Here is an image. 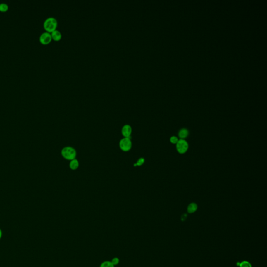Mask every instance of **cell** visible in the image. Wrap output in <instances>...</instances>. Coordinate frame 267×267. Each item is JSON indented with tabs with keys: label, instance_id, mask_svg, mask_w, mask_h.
<instances>
[{
	"label": "cell",
	"instance_id": "6da1fadb",
	"mask_svg": "<svg viewBox=\"0 0 267 267\" xmlns=\"http://www.w3.org/2000/svg\"><path fill=\"white\" fill-rule=\"evenodd\" d=\"M58 25V20L54 17H48L44 22V28L46 31L50 33L56 29Z\"/></svg>",
	"mask_w": 267,
	"mask_h": 267
},
{
	"label": "cell",
	"instance_id": "7a4b0ae2",
	"mask_svg": "<svg viewBox=\"0 0 267 267\" xmlns=\"http://www.w3.org/2000/svg\"><path fill=\"white\" fill-rule=\"evenodd\" d=\"M61 154L64 159L71 161L76 159L77 152L73 147L67 146L63 148L61 151Z\"/></svg>",
	"mask_w": 267,
	"mask_h": 267
},
{
	"label": "cell",
	"instance_id": "3957f363",
	"mask_svg": "<svg viewBox=\"0 0 267 267\" xmlns=\"http://www.w3.org/2000/svg\"><path fill=\"white\" fill-rule=\"evenodd\" d=\"M119 147L124 152L129 151L132 147V142L131 138L124 137L119 142Z\"/></svg>",
	"mask_w": 267,
	"mask_h": 267
},
{
	"label": "cell",
	"instance_id": "277c9868",
	"mask_svg": "<svg viewBox=\"0 0 267 267\" xmlns=\"http://www.w3.org/2000/svg\"><path fill=\"white\" fill-rule=\"evenodd\" d=\"M188 144L187 142L184 139L178 140L176 144V149L181 154L185 153L187 151Z\"/></svg>",
	"mask_w": 267,
	"mask_h": 267
},
{
	"label": "cell",
	"instance_id": "5b68a950",
	"mask_svg": "<svg viewBox=\"0 0 267 267\" xmlns=\"http://www.w3.org/2000/svg\"><path fill=\"white\" fill-rule=\"evenodd\" d=\"M52 40V38L51 33L48 31L42 32L39 37V41L41 44H50Z\"/></svg>",
	"mask_w": 267,
	"mask_h": 267
},
{
	"label": "cell",
	"instance_id": "8992f818",
	"mask_svg": "<svg viewBox=\"0 0 267 267\" xmlns=\"http://www.w3.org/2000/svg\"><path fill=\"white\" fill-rule=\"evenodd\" d=\"M121 132L124 137L131 138V135L132 133V128L129 124H125L122 128Z\"/></svg>",
	"mask_w": 267,
	"mask_h": 267
},
{
	"label": "cell",
	"instance_id": "52a82bcc",
	"mask_svg": "<svg viewBox=\"0 0 267 267\" xmlns=\"http://www.w3.org/2000/svg\"><path fill=\"white\" fill-rule=\"evenodd\" d=\"M52 38L55 41H59L62 38V34L58 29H56L51 32Z\"/></svg>",
	"mask_w": 267,
	"mask_h": 267
},
{
	"label": "cell",
	"instance_id": "ba28073f",
	"mask_svg": "<svg viewBox=\"0 0 267 267\" xmlns=\"http://www.w3.org/2000/svg\"><path fill=\"white\" fill-rule=\"evenodd\" d=\"M70 168L72 170H76L80 166V163L76 159H73L70 162Z\"/></svg>",
	"mask_w": 267,
	"mask_h": 267
},
{
	"label": "cell",
	"instance_id": "9c48e42d",
	"mask_svg": "<svg viewBox=\"0 0 267 267\" xmlns=\"http://www.w3.org/2000/svg\"><path fill=\"white\" fill-rule=\"evenodd\" d=\"M197 209V205L195 203H191L188 206L187 211L190 213H192L195 212Z\"/></svg>",
	"mask_w": 267,
	"mask_h": 267
},
{
	"label": "cell",
	"instance_id": "30bf717a",
	"mask_svg": "<svg viewBox=\"0 0 267 267\" xmlns=\"http://www.w3.org/2000/svg\"><path fill=\"white\" fill-rule=\"evenodd\" d=\"M188 135V131L185 128H183L178 132V136L181 139H184L187 137Z\"/></svg>",
	"mask_w": 267,
	"mask_h": 267
},
{
	"label": "cell",
	"instance_id": "8fae6325",
	"mask_svg": "<svg viewBox=\"0 0 267 267\" xmlns=\"http://www.w3.org/2000/svg\"><path fill=\"white\" fill-rule=\"evenodd\" d=\"M8 5L6 3H0V12H5L8 10Z\"/></svg>",
	"mask_w": 267,
	"mask_h": 267
},
{
	"label": "cell",
	"instance_id": "7c38bea8",
	"mask_svg": "<svg viewBox=\"0 0 267 267\" xmlns=\"http://www.w3.org/2000/svg\"><path fill=\"white\" fill-rule=\"evenodd\" d=\"M237 263V265L240 266V267H252V265L249 262L247 261H244L243 262Z\"/></svg>",
	"mask_w": 267,
	"mask_h": 267
},
{
	"label": "cell",
	"instance_id": "4fadbf2b",
	"mask_svg": "<svg viewBox=\"0 0 267 267\" xmlns=\"http://www.w3.org/2000/svg\"><path fill=\"white\" fill-rule=\"evenodd\" d=\"M114 267V266L113 265V263L111 262V261H104V262H103V263L101 264V266H100V267Z\"/></svg>",
	"mask_w": 267,
	"mask_h": 267
},
{
	"label": "cell",
	"instance_id": "5bb4252c",
	"mask_svg": "<svg viewBox=\"0 0 267 267\" xmlns=\"http://www.w3.org/2000/svg\"><path fill=\"white\" fill-rule=\"evenodd\" d=\"M144 159L143 158H140L137 160V162L134 164V166H141L144 163Z\"/></svg>",
	"mask_w": 267,
	"mask_h": 267
},
{
	"label": "cell",
	"instance_id": "9a60e30c",
	"mask_svg": "<svg viewBox=\"0 0 267 267\" xmlns=\"http://www.w3.org/2000/svg\"><path fill=\"white\" fill-rule=\"evenodd\" d=\"M178 138L175 137V136H173V137H171V138H170V142L172 144H177V142H178Z\"/></svg>",
	"mask_w": 267,
	"mask_h": 267
},
{
	"label": "cell",
	"instance_id": "2e32d148",
	"mask_svg": "<svg viewBox=\"0 0 267 267\" xmlns=\"http://www.w3.org/2000/svg\"><path fill=\"white\" fill-rule=\"evenodd\" d=\"M111 262L113 263V265L114 266H116V265H118V263H119V259H118V258H113Z\"/></svg>",
	"mask_w": 267,
	"mask_h": 267
},
{
	"label": "cell",
	"instance_id": "e0dca14e",
	"mask_svg": "<svg viewBox=\"0 0 267 267\" xmlns=\"http://www.w3.org/2000/svg\"><path fill=\"white\" fill-rule=\"evenodd\" d=\"M2 237V231L1 230V229H0V240L1 239Z\"/></svg>",
	"mask_w": 267,
	"mask_h": 267
}]
</instances>
